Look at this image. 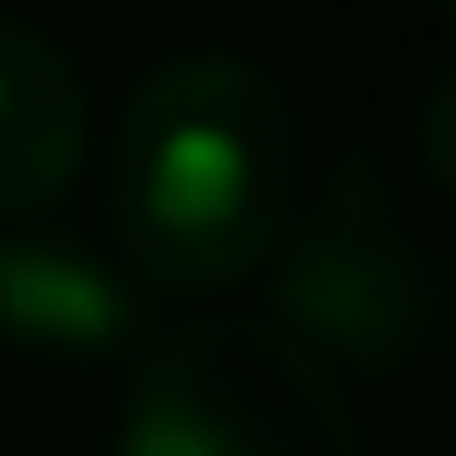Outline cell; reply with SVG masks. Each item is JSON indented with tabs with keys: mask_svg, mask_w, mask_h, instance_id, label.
<instances>
[{
	"mask_svg": "<svg viewBox=\"0 0 456 456\" xmlns=\"http://www.w3.org/2000/svg\"><path fill=\"white\" fill-rule=\"evenodd\" d=\"M447 10H456V0H447Z\"/></svg>",
	"mask_w": 456,
	"mask_h": 456,
	"instance_id": "obj_7",
	"label": "cell"
},
{
	"mask_svg": "<svg viewBox=\"0 0 456 456\" xmlns=\"http://www.w3.org/2000/svg\"><path fill=\"white\" fill-rule=\"evenodd\" d=\"M269 269H278L269 322L296 331L331 376L340 367L394 376V367L429 358L447 331V278H438L429 242L411 233L394 179L367 152L331 161V179L314 197H296V224Z\"/></svg>",
	"mask_w": 456,
	"mask_h": 456,
	"instance_id": "obj_2",
	"label": "cell"
},
{
	"mask_svg": "<svg viewBox=\"0 0 456 456\" xmlns=\"http://www.w3.org/2000/svg\"><path fill=\"white\" fill-rule=\"evenodd\" d=\"M305 197L296 99L251 54L152 63L108 134V233L134 287H233L278 260Z\"/></svg>",
	"mask_w": 456,
	"mask_h": 456,
	"instance_id": "obj_1",
	"label": "cell"
},
{
	"mask_svg": "<svg viewBox=\"0 0 456 456\" xmlns=\"http://www.w3.org/2000/svg\"><path fill=\"white\" fill-rule=\"evenodd\" d=\"M117 456H358V411L269 314H206L143 349Z\"/></svg>",
	"mask_w": 456,
	"mask_h": 456,
	"instance_id": "obj_3",
	"label": "cell"
},
{
	"mask_svg": "<svg viewBox=\"0 0 456 456\" xmlns=\"http://www.w3.org/2000/svg\"><path fill=\"white\" fill-rule=\"evenodd\" d=\"M420 170H429V188L456 197V72L420 99Z\"/></svg>",
	"mask_w": 456,
	"mask_h": 456,
	"instance_id": "obj_6",
	"label": "cell"
},
{
	"mask_svg": "<svg viewBox=\"0 0 456 456\" xmlns=\"http://www.w3.org/2000/svg\"><path fill=\"white\" fill-rule=\"evenodd\" d=\"M134 269L99 260L72 233L10 224L0 233V331L45 358H108L134 340Z\"/></svg>",
	"mask_w": 456,
	"mask_h": 456,
	"instance_id": "obj_5",
	"label": "cell"
},
{
	"mask_svg": "<svg viewBox=\"0 0 456 456\" xmlns=\"http://www.w3.org/2000/svg\"><path fill=\"white\" fill-rule=\"evenodd\" d=\"M90 161V81L19 10H0V224H45Z\"/></svg>",
	"mask_w": 456,
	"mask_h": 456,
	"instance_id": "obj_4",
	"label": "cell"
}]
</instances>
